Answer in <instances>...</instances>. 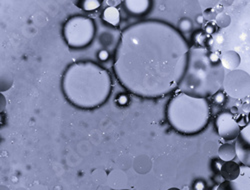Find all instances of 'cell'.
Instances as JSON below:
<instances>
[{
  "label": "cell",
  "mask_w": 250,
  "mask_h": 190,
  "mask_svg": "<svg viewBox=\"0 0 250 190\" xmlns=\"http://www.w3.org/2000/svg\"><path fill=\"white\" fill-rule=\"evenodd\" d=\"M190 49L181 32L159 20L125 28L114 53L116 79L130 93L159 98L178 90Z\"/></svg>",
  "instance_id": "1"
},
{
  "label": "cell",
  "mask_w": 250,
  "mask_h": 190,
  "mask_svg": "<svg viewBox=\"0 0 250 190\" xmlns=\"http://www.w3.org/2000/svg\"><path fill=\"white\" fill-rule=\"evenodd\" d=\"M111 90L110 74L92 61L73 63L62 78V91L65 98L81 109L99 107L107 101Z\"/></svg>",
  "instance_id": "2"
},
{
  "label": "cell",
  "mask_w": 250,
  "mask_h": 190,
  "mask_svg": "<svg viewBox=\"0 0 250 190\" xmlns=\"http://www.w3.org/2000/svg\"><path fill=\"white\" fill-rule=\"evenodd\" d=\"M225 75L217 52L205 47H190L178 82V91L191 97L208 99L221 89Z\"/></svg>",
  "instance_id": "3"
},
{
  "label": "cell",
  "mask_w": 250,
  "mask_h": 190,
  "mask_svg": "<svg viewBox=\"0 0 250 190\" xmlns=\"http://www.w3.org/2000/svg\"><path fill=\"white\" fill-rule=\"evenodd\" d=\"M166 119L176 132L182 135H197L209 123V102L182 92L175 93L166 106Z\"/></svg>",
  "instance_id": "4"
},
{
  "label": "cell",
  "mask_w": 250,
  "mask_h": 190,
  "mask_svg": "<svg viewBox=\"0 0 250 190\" xmlns=\"http://www.w3.org/2000/svg\"><path fill=\"white\" fill-rule=\"evenodd\" d=\"M96 32L94 21L83 15L70 17L63 26V36L69 47L74 49L85 48L92 43Z\"/></svg>",
  "instance_id": "5"
},
{
  "label": "cell",
  "mask_w": 250,
  "mask_h": 190,
  "mask_svg": "<svg viewBox=\"0 0 250 190\" xmlns=\"http://www.w3.org/2000/svg\"><path fill=\"white\" fill-rule=\"evenodd\" d=\"M223 88L225 93L233 98L241 99L250 95V75L243 70H233L224 78Z\"/></svg>",
  "instance_id": "6"
},
{
  "label": "cell",
  "mask_w": 250,
  "mask_h": 190,
  "mask_svg": "<svg viewBox=\"0 0 250 190\" xmlns=\"http://www.w3.org/2000/svg\"><path fill=\"white\" fill-rule=\"evenodd\" d=\"M215 127L218 135L226 142L235 141L242 129L229 111H223L216 116Z\"/></svg>",
  "instance_id": "7"
},
{
  "label": "cell",
  "mask_w": 250,
  "mask_h": 190,
  "mask_svg": "<svg viewBox=\"0 0 250 190\" xmlns=\"http://www.w3.org/2000/svg\"><path fill=\"white\" fill-rule=\"evenodd\" d=\"M234 143L237 158L242 165L250 167V123L241 129Z\"/></svg>",
  "instance_id": "8"
},
{
  "label": "cell",
  "mask_w": 250,
  "mask_h": 190,
  "mask_svg": "<svg viewBox=\"0 0 250 190\" xmlns=\"http://www.w3.org/2000/svg\"><path fill=\"white\" fill-rule=\"evenodd\" d=\"M216 190H250V167L242 165L240 174L235 180L221 182Z\"/></svg>",
  "instance_id": "9"
},
{
  "label": "cell",
  "mask_w": 250,
  "mask_h": 190,
  "mask_svg": "<svg viewBox=\"0 0 250 190\" xmlns=\"http://www.w3.org/2000/svg\"><path fill=\"white\" fill-rule=\"evenodd\" d=\"M123 9L126 11L129 15L135 16V17H140L147 15L149 11L152 8V1H149V0H139V1H124L123 3Z\"/></svg>",
  "instance_id": "10"
},
{
  "label": "cell",
  "mask_w": 250,
  "mask_h": 190,
  "mask_svg": "<svg viewBox=\"0 0 250 190\" xmlns=\"http://www.w3.org/2000/svg\"><path fill=\"white\" fill-rule=\"evenodd\" d=\"M240 168L241 166H239L234 160L227 161L222 163L219 172L224 180L231 181V180H235L239 176Z\"/></svg>",
  "instance_id": "11"
},
{
  "label": "cell",
  "mask_w": 250,
  "mask_h": 190,
  "mask_svg": "<svg viewBox=\"0 0 250 190\" xmlns=\"http://www.w3.org/2000/svg\"><path fill=\"white\" fill-rule=\"evenodd\" d=\"M220 61L224 69L236 70L240 64V56L235 51H225L220 56Z\"/></svg>",
  "instance_id": "12"
},
{
  "label": "cell",
  "mask_w": 250,
  "mask_h": 190,
  "mask_svg": "<svg viewBox=\"0 0 250 190\" xmlns=\"http://www.w3.org/2000/svg\"><path fill=\"white\" fill-rule=\"evenodd\" d=\"M218 157L223 162L233 161L237 157L235 143L226 142L224 144H221L218 148Z\"/></svg>",
  "instance_id": "13"
},
{
  "label": "cell",
  "mask_w": 250,
  "mask_h": 190,
  "mask_svg": "<svg viewBox=\"0 0 250 190\" xmlns=\"http://www.w3.org/2000/svg\"><path fill=\"white\" fill-rule=\"evenodd\" d=\"M102 19L112 26H117L120 22V13L116 7L109 6L104 9L102 13Z\"/></svg>",
  "instance_id": "14"
},
{
  "label": "cell",
  "mask_w": 250,
  "mask_h": 190,
  "mask_svg": "<svg viewBox=\"0 0 250 190\" xmlns=\"http://www.w3.org/2000/svg\"><path fill=\"white\" fill-rule=\"evenodd\" d=\"M75 3L82 10L93 11L100 7L102 1H98V0H79V1H76Z\"/></svg>",
  "instance_id": "15"
},
{
  "label": "cell",
  "mask_w": 250,
  "mask_h": 190,
  "mask_svg": "<svg viewBox=\"0 0 250 190\" xmlns=\"http://www.w3.org/2000/svg\"><path fill=\"white\" fill-rule=\"evenodd\" d=\"M226 95L227 94H225L224 92H222V91H218V92H216L214 95H212V97H211V99H212V101L215 103V104H217V105H223L224 103H225V101H226Z\"/></svg>",
  "instance_id": "16"
},
{
  "label": "cell",
  "mask_w": 250,
  "mask_h": 190,
  "mask_svg": "<svg viewBox=\"0 0 250 190\" xmlns=\"http://www.w3.org/2000/svg\"><path fill=\"white\" fill-rule=\"evenodd\" d=\"M192 28V22L188 18H183L179 22V29L182 31H189ZM179 30V31H180Z\"/></svg>",
  "instance_id": "17"
},
{
  "label": "cell",
  "mask_w": 250,
  "mask_h": 190,
  "mask_svg": "<svg viewBox=\"0 0 250 190\" xmlns=\"http://www.w3.org/2000/svg\"><path fill=\"white\" fill-rule=\"evenodd\" d=\"M97 57H98V60H99V61H101V62H105V61H107V60L109 59L110 54H109V52H108L107 50H105V49H102V50H100V51L98 52Z\"/></svg>",
  "instance_id": "18"
},
{
  "label": "cell",
  "mask_w": 250,
  "mask_h": 190,
  "mask_svg": "<svg viewBox=\"0 0 250 190\" xmlns=\"http://www.w3.org/2000/svg\"><path fill=\"white\" fill-rule=\"evenodd\" d=\"M217 29V24L212 22V21H210V22H208L205 26V32L207 34H213Z\"/></svg>",
  "instance_id": "19"
},
{
  "label": "cell",
  "mask_w": 250,
  "mask_h": 190,
  "mask_svg": "<svg viewBox=\"0 0 250 190\" xmlns=\"http://www.w3.org/2000/svg\"><path fill=\"white\" fill-rule=\"evenodd\" d=\"M116 101H117V103L119 104V105H126V104H128V102H129V96L127 95V94H120V95H118V97H117V99H116Z\"/></svg>",
  "instance_id": "20"
},
{
  "label": "cell",
  "mask_w": 250,
  "mask_h": 190,
  "mask_svg": "<svg viewBox=\"0 0 250 190\" xmlns=\"http://www.w3.org/2000/svg\"><path fill=\"white\" fill-rule=\"evenodd\" d=\"M206 184L203 180H197L193 183V189L194 190H205Z\"/></svg>",
  "instance_id": "21"
},
{
  "label": "cell",
  "mask_w": 250,
  "mask_h": 190,
  "mask_svg": "<svg viewBox=\"0 0 250 190\" xmlns=\"http://www.w3.org/2000/svg\"><path fill=\"white\" fill-rule=\"evenodd\" d=\"M203 21H204V17H203V15H202V14H201V15H198V16L196 17V22H197V23L202 24V23H203Z\"/></svg>",
  "instance_id": "22"
},
{
  "label": "cell",
  "mask_w": 250,
  "mask_h": 190,
  "mask_svg": "<svg viewBox=\"0 0 250 190\" xmlns=\"http://www.w3.org/2000/svg\"><path fill=\"white\" fill-rule=\"evenodd\" d=\"M168 190H180L179 188H176V187H171V188H169Z\"/></svg>",
  "instance_id": "23"
},
{
  "label": "cell",
  "mask_w": 250,
  "mask_h": 190,
  "mask_svg": "<svg viewBox=\"0 0 250 190\" xmlns=\"http://www.w3.org/2000/svg\"><path fill=\"white\" fill-rule=\"evenodd\" d=\"M247 118H248V122L250 123V112H249V114H248V116H247Z\"/></svg>",
  "instance_id": "24"
},
{
  "label": "cell",
  "mask_w": 250,
  "mask_h": 190,
  "mask_svg": "<svg viewBox=\"0 0 250 190\" xmlns=\"http://www.w3.org/2000/svg\"><path fill=\"white\" fill-rule=\"evenodd\" d=\"M123 190H127V189H123Z\"/></svg>",
  "instance_id": "25"
}]
</instances>
